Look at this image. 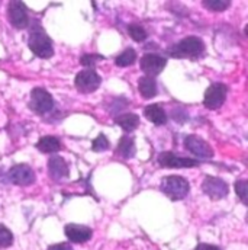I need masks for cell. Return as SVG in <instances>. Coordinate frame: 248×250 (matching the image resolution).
I'll return each mask as SVG.
<instances>
[{
  "label": "cell",
  "mask_w": 248,
  "mask_h": 250,
  "mask_svg": "<svg viewBox=\"0 0 248 250\" xmlns=\"http://www.w3.org/2000/svg\"><path fill=\"white\" fill-rule=\"evenodd\" d=\"M28 45L31 51L39 57V59H51L54 56V47L51 38L45 34V31L35 22V25L31 28V34L28 38Z\"/></svg>",
  "instance_id": "1"
},
{
  "label": "cell",
  "mask_w": 248,
  "mask_h": 250,
  "mask_svg": "<svg viewBox=\"0 0 248 250\" xmlns=\"http://www.w3.org/2000/svg\"><path fill=\"white\" fill-rule=\"evenodd\" d=\"M205 53V44L197 37H186L172 47L170 54L174 59H199Z\"/></svg>",
  "instance_id": "2"
},
{
  "label": "cell",
  "mask_w": 248,
  "mask_h": 250,
  "mask_svg": "<svg viewBox=\"0 0 248 250\" xmlns=\"http://www.w3.org/2000/svg\"><path fill=\"white\" fill-rule=\"evenodd\" d=\"M161 190L167 195L172 201L183 199L189 193V182L182 176H167L161 181Z\"/></svg>",
  "instance_id": "3"
},
{
  "label": "cell",
  "mask_w": 248,
  "mask_h": 250,
  "mask_svg": "<svg viewBox=\"0 0 248 250\" xmlns=\"http://www.w3.org/2000/svg\"><path fill=\"white\" fill-rule=\"evenodd\" d=\"M29 106L37 114H48L54 108V99L53 96L42 87H35L31 93V102Z\"/></svg>",
  "instance_id": "4"
},
{
  "label": "cell",
  "mask_w": 248,
  "mask_h": 250,
  "mask_svg": "<svg viewBox=\"0 0 248 250\" xmlns=\"http://www.w3.org/2000/svg\"><path fill=\"white\" fill-rule=\"evenodd\" d=\"M100 83H102L100 76L93 70H83V71L77 73L76 80H74L76 87L81 93H92V92L97 90Z\"/></svg>",
  "instance_id": "5"
},
{
  "label": "cell",
  "mask_w": 248,
  "mask_h": 250,
  "mask_svg": "<svg viewBox=\"0 0 248 250\" xmlns=\"http://www.w3.org/2000/svg\"><path fill=\"white\" fill-rule=\"evenodd\" d=\"M228 89L224 83H213L205 92L203 104L208 109H218L224 105Z\"/></svg>",
  "instance_id": "6"
},
{
  "label": "cell",
  "mask_w": 248,
  "mask_h": 250,
  "mask_svg": "<svg viewBox=\"0 0 248 250\" xmlns=\"http://www.w3.org/2000/svg\"><path fill=\"white\" fill-rule=\"evenodd\" d=\"M158 163L163 167H170V169H185V167H197L199 162L194 159L189 157H179L177 154L172 151H164L158 156Z\"/></svg>",
  "instance_id": "7"
},
{
  "label": "cell",
  "mask_w": 248,
  "mask_h": 250,
  "mask_svg": "<svg viewBox=\"0 0 248 250\" xmlns=\"http://www.w3.org/2000/svg\"><path fill=\"white\" fill-rule=\"evenodd\" d=\"M7 16L10 23L18 29H23L29 23L28 9L22 1H10L7 7Z\"/></svg>",
  "instance_id": "8"
},
{
  "label": "cell",
  "mask_w": 248,
  "mask_h": 250,
  "mask_svg": "<svg viewBox=\"0 0 248 250\" xmlns=\"http://www.w3.org/2000/svg\"><path fill=\"white\" fill-rule=\"evenodd\" d=\"M9 181L19 187H28L35 182V173L28 165H16L9 170Z\"/></svg>",
  "instance_id": "9"
},
{
  "label": "cell",
  "mask_w": 248,
  "mask_h": 250,
  "mask_svg": "<svg viewBox=\"0 0 248 250\" xmlns=\"http://www.w3.org/2000/svg\"><path fill=\"white\" fill-rule=\"evenodd\" d=\"M202 189L213 201H219V199H222V198H225L228 195V184L225 181L219 179V178L208 176L202 184Z\"/></svg>",
  "instance_id": "10"
},
{
  "label": "cell",
  "mask_w": 248,
  "mask_h": 250,
  "mask_svg": "<svg viewBox=\"0 0 248 250\" xmlns=\"http://www.w3.org/2000/svg\"><path fill=\"white\" fill-rule=\"evenodd\" d=\"M185 147L190 153L202 157V159H209L213 156V150L212 147L200 137L197 135H189L185 138Z\"/></svg>",
  "instance_id": "11"
},
{
  "label": "cell",
  "mask_w": 248,
  "mask_h": 250,
  "mask_svg": "<svg viewBox=\"0 0 248 250\" xmlns=\"http://www.w3.org/2000/svg\"><path fill=\"white\" fill-rule=\"evenodd\" d=\"M166 64H167V60L157 54H145L141 59V68L148 77L160 74L164 70Z\"/></svg>",
  "instance_id": "12"
},
{
  "label": "cell",
  "mask_w": 248,
  "mask_h": 250,
  "mask_svg": "<svg viewBox=\"0 0 248 250\" xmlns=\"http://www.w3.org/2000/svg\"><path fill=\"white\" fill-rule=\"evenodd\" d=\"M65 236L70 242L73 243H84V242H89L93 236V231L92 229L86 227V226H81V224H67L65 229Z\"/></svg>",
  "instance_id": "13"
},
{
  "label": "cell",
  "mask_w": 248,
  "mask_h": 250,
  "mask_svg": "<svg viewBox=\"0 0 248 250\" xmlns=\"http://www.w3.org/2000/svg\"><path fill=\"white\" fill-rule=\"evenodd\" d=\"M48 170H50V176L54 181H61V179L68 176V166H67L65 160L60 156H53L50 159Z\"/></svg>",
  "instance_id": "14"
},
{
  "label": "cell",
  "mask_w": 248,
  "mask_h": 250,
  "mask_svg": "<svg viewBox=\"0 0 248 250\" xmlns=\"http://www.w3.org/2000/svg\"><path fill=\"white\" fill-rule=\"evenodd\" d=\"M144 115L147 117L148 121H151L153 124L155 125H163L166 124V121H167V115H166L164 109L160 105H148V106H145Z\"/></svg>",
  "instance_id": "15"
},
{
  "label": "cell",
  "mask_w": 248,
  "mask_h": 250,
  "mask_svg": "<svg viewBox=\"0 0 248 250\" xmlns=\"http://www.w3.org/2000/svg\"><path fill=\"white\" fill-rule=\"evenodd\" d=\"M138 90L145 99H151L157 95V83L154 77L144 76L138 80Z\"/></svg>",
  "instance_id": "16"
},
{
  "label": "cell",
  "mask_w": 248,
  "mask_h": 250,
  "mask_svg": "<svg viewBox=\"0 0 248 250\" xmlns=\"http://www.w3.org/2000/svg\"><path fill=\"white\" fill-rule=\"evenodd\" d=\"M37 148L42 153H47V154H53V153H57L60 151L61 148V143L58 138L53 137V135H47V137H42L39 138V141L37 143Z\"/></svg>",
  "instance_id": "17"
},
{
  "label": "cell",
  "mask_w": 248,
  "mask_h": 250,
  "mask_svg": "<svg viewBox=\"0 0 248 250\" xmlns=\"http://www.w3.org/2000/svg\"><path fill=\"white\" fill-rule=\"evenodd\" d=\"M116 154L121 156L122 159H131V157L135 156V141H134L132 137L124 135V137L119 140Z\"/></svg>",
  "instance_id": "18"
},
{
  "label": "cell",
  "mask_w": 248,
  "mask_h": 250,
  "mask_svg": "<svg viewBox=\"0 0 248 250\" xmlns=\"http://www.w3.org/2000/svg\"><path fill=\"white\" fill-rule=\"evenodd\" d=\"M115 123L119 125L124 131L131 132V131H134L139 125V118L135 114H124V115H119L115 120Z\"/></svg>",
  "instance_id": "19"
},
{
  "label": "cell",
  "mask_w": 248,
  "mask_h": 250,
  "mask_svg": "<svg viewBox=\"0 0 248 250\" xmlns=\"http://www.w3.org/2000/svg\"><path fill=\"white\" fill-rule=\"evenodd\" d=\"M136 60V53H135V50H132V48H126L124 53H121L118 57H116V65L118 67H128V65H132L134 62Z\"/></svg>",
  "instance_id": "20"
},
{
  "label": "cell",
  "mask_w": 248,
  "mask_h": 250,
  "mask_svg": "<svg viewBox=\"0 0 248 250\" xmlns=\"http://www.w3.org/2000/svg\"><path fill=\"white\" fill-rule=\"evenodd\" d=\"M202 3L206 9L213 10V12H222V10L228 9L231 4V1H228V0H203Z\"/></svg>",
  "instance_id": "21"
},
{
  "label": "cell",
  "mask_w": 248,
  "mask_h": 250,
  "mask_svg": "<svg viewBox=\"0 0 248 250\" xmlns=\"http://www.w3.org/2000/svg\"><path fill=\"white\" fill-rule=\"evenodd\" d=\"M128 34L136 42H141V41H144L147 38V31L141 25H129L128 26Z\"/></svg>",
  "instance_id": "22"
},
{
  "label": "cell",
  "mask_w": 248,
  "mask_h": 250,
  "mask_svg": "<svg viewBox=\"0 0 248 250\" xmlns=\"http://www.w3.org/2000/svg\"><path fill=\"white\" fill-rule=\"evenodd\" d=\"M13 243V234L12 231L0 224V248H9Z\"/></svg>",
  "instance_id": "23"
},
{
  "label": "cell",
  "mask_w": 248,
  "mask_h": 250,
  "mask_svg": "<svg viewBox=\"0 0 248 250\" xmlns=\"http://www.w3.org/2000/svg\"><path fill=\"white\" fill-rule=\"evenodd\" d=\"M109 140L103 135V134H99L95 140H93V144H92V148H93V151H105V150H108L109 148Z\"/></svg>",
  "instance_id": "24"
},
{
  "label": "cell",
  "mask_w": 248,
  "mask_h": 250,
  "mask_svg": "<svg viewBox=\"0 0 248 250\" xmlns=\"http://www.w3.org/2000/svg\"><path fill=\"white\" fill-rule=\"evenodd\" d=\"M235 190H237L238 196L241 198V201L247 204V195H248L247 181H238V182L235 184Z\"/></svg>",
  "instance_id": "25"
},
{
  "label": "cell",
  "mask_w": 248,
  "mask_h": 250,
  "mask_svg": "<svg viewBox=\"0 0 248 250\" xmlns=\"http://www.w3.org/2000/svg\"><path fill=\"white\" fill-rule=\"evenodd\" d=\"M103 57L102 56H97V54H86V56H83L81 57V60L80 62L84 65V67H95L96 65V62H99V60H102Z\"/></svg>",
  "instance_id": "26"
},
{
  "label": "cell",
  "mask_w": 248,
  "mask_h": 250,
  "mask_svg": "<svg viewBox=\"0 0 248 250\" xmlns=\"http://www.w3.org/2000/svg\"><path fill=\"white\" fill-rule=\"evenodd\" d=\"M48 250H73V248L68 243H58V245H53L50 246Z\"/></svg>",
  "instance_id": "27"
},
{
  "label": "cell",
  "mask_w": 248,
  "mask_h": 250,
  "mask_svg": "<svg viewBox=\"0 0 248 250\" xmlns=\"http://www.w3.org/2000/svg\"><path fill=\"white\" fill-rule=\"evenodd\" d=\"M196 250H221L218 246H213V245H206V243H202L199 245Z\"/></svg>",
  "instance_id": "28"
}]
</instances>
